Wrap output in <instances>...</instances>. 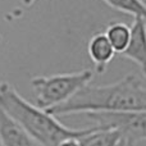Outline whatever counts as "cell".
I'll use <instances>...</instances> for the list:
<instances>
[{
    "instance_id": "1",
    "label": "cell",
    "mask_w": 146,
    "mask_h": 146,
    "mask_svg": "<svg viewBox=\"0 0 146 146\" xmlns=\"http://www.w3.org/2000/svg\"><path fill=\"white\" fill-rule=\"evenodd\" d=\"M146 110V86L139 76L127 74L110 85L85 86L68 101L48 109L54 117L81 113Z\"/></svg>"
},
{
    "instance_id": "2",
    "label": "cell",
    "mask_w": 146,
    "mask_h": 146,
    "mask_svg": "<svg viewBox=\"0 0 146 146\" xmlns=\"http://www.w3.org/2000/svg\"><path fill=\"white\" fill-rule=\"evenodd\" d=\"M0 108L44 146H55L69 139L78 140L98 128V126L90 128L64 126L45 109L27 101L8 82H0Z\"/></svg>"
},
{
    "instance_id": "3",
    "label": "cell",
    "mask_w": 146,
    "mask_h": 146,
    "mask_svg": "<svg viewBox=\"0 0 146 146\" xmlns=\"http://www.w3.org/2000/svg\"><path fill=\"white\" fill-rule=\"evenodd\" d=\"M92 77L94 72L91 69L33 77L31 86L36 98V105L45 110L60 105L87 86Z\"/></svg>"
},
{
    "instance_id": "4",
    "label": "cell",
    "mask_w": 146,
    "mask_h": 146,
    "mask_svg": "<svg viewBox=\"0 0 146 146\" xmlns=\"http://www.w3.org/2000/svg\"><path fill=\"white\" fill-rule=\"evenodd\" d=\"M96 126L103 129H117L128 145L146 140V110L141 111H118V113H86Z\"/></svg>"
},
{
    "instance_id": "5",
    "label": "cell",
    "mask_w": 146,
    "mask_h": 146,
    "mask_svg": "<svg viewBox=\"0 0 146 146\" xmlns=\"http://www.w3.org/2000/svg\"><path fill=\"white\" fill-rule=\"evenodd\" d=\"M131 27V37L126 50L121 54L123 58L135 62L146 78V21L133 18Z\"/></svg>"
},
{
    "instance_id": "6",
    "label": "cell",
    "mask_w": 146,
    "mask_h": 146,
    "mask_svg": "<svg viewBox=\"0 0 146 146\" xmlns=\"http://www.w3.org/2000/svg\"><path fill=\"white\" fill-rule=\"evenodd\" d=\"M0 142L3 146H44L0 108Z\"/></svg>"
},
{
    "instance_id": "7",
    "label": "cell",
    "mask_w": 146,
    "mask_h": 146,
    "mask_svg": "<svg viewBox=\"0 0 146 146\" xmlns=\"http://www.w3.org/2000/svg\"><path fill=\"white\" fill-rule=\"evenodd\" d=\"M87 53L95 66V72L101 74L106 71L108 64L115 55L113 46L104 32H98L88 40Z\"/></svg>"
},
{
    "instance_id": "8",
    "label": "cell",
    "mask_w": 146,
    "mask_h": 146,
    "mask_svg": "<svg viewBox=\"0 0 146 146\" xmlns=\"http://www.w3.org/2000/svg\"><path fill=\"white\" fill-rule=\"evenodd\" d=\"M110 45L113 46L114 51L118 54H122L126 50L127 45L129 42L131 37V27L124 22H111L108 25L105 32Z\"/></svg>"
},
{
    "instance_id": "9",
    "label": "cell",
    "mask_w": 146,
    "mask_h": 146,
    "mask_svg": "<svg viewBox=\"0 0 146 146\" xmlns=\"http://www.w3.org/2000/svg\"><path fill=\"white\" fill-rule=\"evenodd\" d=\"M121 140V135L117 129H103L98 126L94 132L78 139L80 146H115Z\"/></svg>"
},
{
    "instance_id": "10",
    "label": "cell",
    "mask_w": 146,
    "mask_h": 146,
    "mask_svg": "<svg viewBox=\"0 0 146 146\" xmlns=\"http://www.w3.org/2000/svg\"><path fill=\"white\" fill-rule=\"evenodd\" d=\"M108 7L121 13L132 15L133 18H142L146 21V4L144 0H103Z\"/></svg>"
},
{
    "instance_id": "11",
    "label": "cell",
    "mask_w": 146,
    "mask_h": 146,
    "mask_svg": "<svg viewBox=\"0 0 146 146\" xmlns=\"http://www.w3.org/2000/svg\"><path fill=\"white\" fill-rule=\"evenodd\" d=\"M55 146H80V144H78V141L76 139H69V140H64V141L59 142Z\"/></svg>"
},
{
    "instance_id": "12",
    "label": "cell",
    "mask_w": 146,
    "mask_h": 146,
    "mask_svg": "<svg viewBox=\"0 0 146 146\" xmlns=\"http://www.w3.org/2000/svg\"><path fill=\"white\" fill-rule=\"evenodd\" d=\"M21 3H22L25 7H31V5L35 3V0H21Z\"/></svg>"
},
{
    "instance_id": "13",
    "label": "cell",
    "mask_w": 146,
    "mask_h": 146,
    "mask_svg": "<svg viewBox=\"0 0 146 146\" xmlns=\"http://www.w3.org/2000/svg\"><path fill=\"white\" fill-rule=\"evenodd\" d=\"M115 146H131V145H128L123 139H121V140H119V142H118V144H117Z\"/></svg>"
},
{
    "instance_id": "14",
    "label": "cell",
    "mask_w": 146,
    "mask_h": 146,
    "mask_svg": "<svg viewBox=\"0 0 146 146\" xmlns=\"http://www.w3.org/2000/svg\"><path fill=\"white\" fill-rule=\"evenodd\" d=\"M0 42H1V35H0Z\"/></svg>"
},
{
    "instance_id": "15",
    "label": "cell",
    "mask_w": 146,
    "mask_h": 146,
    "mask_svg": "<svg viewBox=\"0 0 146 146\" xmlns=\"http://www.w3.org/2000/svg\"><path fill=\"white\" fill-rule=\"evenodd\" d=\"M0 146H3V144H1V142H0Z\"/></svg>"
}]
</instances>
